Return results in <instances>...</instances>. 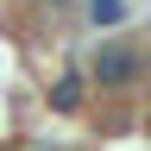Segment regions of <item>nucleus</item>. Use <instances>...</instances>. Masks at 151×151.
I'll return each instance as SVG.
<instances>
[{"label": "nucleus", "instance_id": "1", "mask_svg": "<svg viewBox=\"0 0 151 151\" xmlns=\"http://www.w3.org/2000/svg\"><path fill=\"white\" fill-rule=\"evenodd\" d=\"M139 44H107V50H94V82H107V88H120V82H132L139 76Z\"/></svg>", "mask_w": 151, "mask_h": 151}, {"label": "nucleus", "instance_id": "2", "mask_svg": "<svg viewBox=\"0 0 151 151\" xmlns=\"http://www.w3.org/2000/svg\"><path fill=\"white\" fill-rule=\"evenodd\" d=\"M76 101H82V69H69V76H63V82H57V88H50V107H57V113H69Z\"/></svg>", "mask_w": 151, "mask_h": 151}, {"label": "nucleus", "instance_id": "3", "mask_svg": "<svg viewBox=\"0 0 151 151\" xmlns=\"http://www.w3.org/2000/svg\"><path fill=\"white\" fill-rule=\"evenodd\" d=\"M88 19H94V25H120V19H126V0H88Z\"/></svg>", "mask_w": 151, "mask_h": 151}]
</instances>
